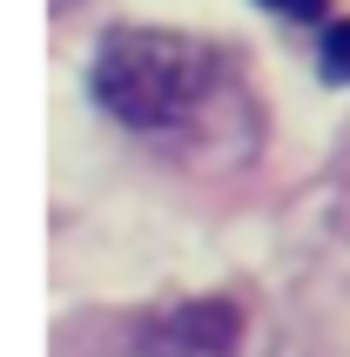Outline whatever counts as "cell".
I'll use <instances>...</instances> for the list:
<instances>
[{
	"instance_id": "cell-1",
	"label": "cell",
	"mask_w": 350,
	"mask_h": 357,
	"mask_svg": "<svg viewBox=\"0 0 350 357\" xmlns=\"http://www.w3.org/2000/svg\"><path fill=\"white\" fill-rule=\"evenodd\" d=\"M215 88V54L169 27H108L88 61V95L135 135L189 121Z\"/></svg>"
},
{
	"instance_id": "cell-2",
	"label": "cell",
	"mask_w": 350,
	"mask_h": 357,
	"mask_svg": "<svg viewBox=\"0 0 350 357\" xmlns=\"http://www.w3.org/2000/svg\"><path fill=\"white\" fill-rule=\"evenodd\" d=\"M236 344H243L236 297H182L142 331V357H236Z\"/></svg>"
},
{
	"instance_id": "cell-3",
	"label": "cell",
	"mask_w": 350,
	"mask_h": 357,
	"mask_svg": "<svg viewBox=\"0 0 350 357\" xmlns=\"http://www.w3.org/2000/svg\"><path fill=\"white\" fill-rule=\"evenodd\" d=\"M317 75L330 88H350V20H330L324 40H317Z\"/></svg>"
},
{
	"instance_id": "cell-4",
	"label": "cell",
	"mask_w": 350,
	"mask_h": 357,
	"mask_svg": "<svg viewBox=\"0 0 350 357\" xmlns=\"http://www.w3.org/2000/svg\"><path fill=\"white\" fill-rule=\"evenodd\" d=\"M263 14H283V20H324L330 14V0H256Z\"/></svg>"
}]
</instances>
